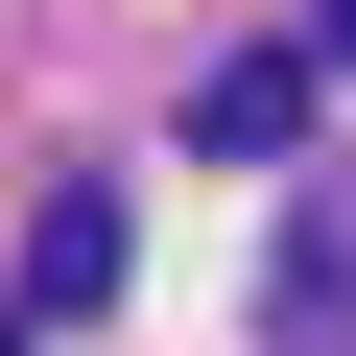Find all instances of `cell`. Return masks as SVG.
Listing matches in <instances>:
<instances>
[{"label": "cell", "mask_w": 356, "mask_h": 356, "mask_svg": "<svg viewBox=\"0 0 356 356\" xmlns=\"http://www.w3.org/2000/svg\"><path fill=\"white\" fill-rule=\"evenodd\" d=\"M261 356H356V191L285 214V261H261Z\"/></svg>", "instance_id": "6da1fadb"}, {"label": "cell", "mask_w": 356, "mask_h": 356, "mask_svg": "<svg viewBox=\"0 0 356 356\" xmlns=\"http://www.w3.org/2000/svg\"><path fill=\"white\" fill-rule=\"evenodd\" d=\"M309 72H332V48H238V72L191 95V143H214V166H285V143H309Z\"/></svg>", "instance_id": "7a4b0ae2"}, {"label": "cell", "mask_w": 356, "mask_h": 356, "mask_svg": "<svg viewBox=\"0 0 356 356\" xmlns=\"http://www.w3.org/2000/svg\"><path fill=\"white\" fill-rule=\"evenodd\" d=\"M95 285H119V191H48L24 214V309H95Z\"/></svg>", "instance_id": "3957f363"}, {"label": "cell", "mask_w": 356, "mask_h": 356, "mask_svg": "<svg viewBox=\"0 0 356 356\" xmlns=\"http://www.w3.org/2000/svg\"><path fill=\"white\" fill-rule=\"evenodd\" d=\"M309 48H332V72H356V0H309Z\"/></svg>", "instance_id": "277c9868"}]
</instances>
